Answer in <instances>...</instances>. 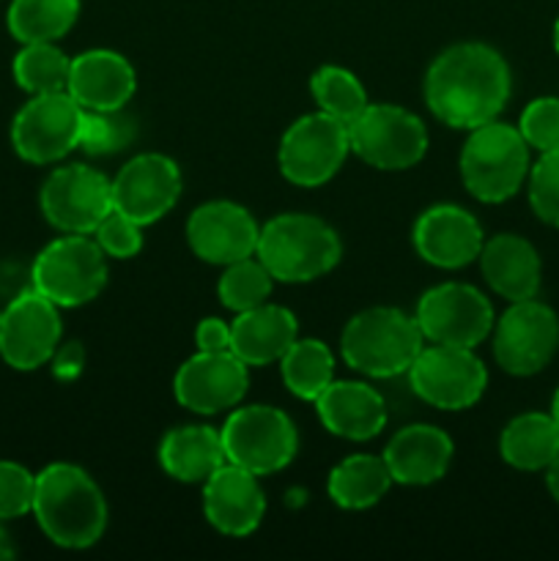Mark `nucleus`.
Wrapping results in <instances>:
<instances>
[{
  "instance_id": "f257e3e1",
  "label": "nucleus",
  "mask_w": 559,
  "mask_h": 561,
  "mask_svg": "<svg viewBox=\"0 0 559 561\" xmlns=\"http://www.w3.org/2000/svg\"><path fill=\"white\" fill-rule=\"evenodd\" d=\"M513 91V75L502 53L480 42L447 47L427 66L425 104L449 129H475L497 121Z\"/></svg>"
},
{
  "instance_id": "f03ea898",
  "label": "nucleus",
  "mask_w": 559,
  "mask_h": 561,
  "mask_svg": "<svg viewBox=\"0 0 559 561\" xmlns=\"http://www.w3.org/2000/svg\"><path fill=\"white\" fill-rule=\"evenodd\" d=\"M31 513L47 540L69 551L96 546L110 515L102 488L75 463H53L38 471Z\"/></svg>"
},
{
  "instance_id": "7ed1b4c3",
  "label": "nucleus",
  "mask_w": 559,
  "mask_h": 561,
  "mask_svg": "<svg viewBox=\"0 0 559 561\" xmlns=\"http://www.w3.org/2000/svg\"><path fill=\"white\" fill-rule=\"evenodd\" d=\"M258 257L277 283H312L343 257L340 236L312 214H280L261 228Z\"/></svg>"
},
{
  "instance_id": "20e7f679",
  "label": "nucleus",
  "mask_w": 559,
  "mask_h": 561,
  "mask_svg": "<svg viewBox=\"0 0 559 561\" xmlns=\"http://www.w3.org/2000/svg\"><path fill=\"white\" fill-rule=\"evenodd\" d=\"M422 348L425 337L420 323L398 307H370L356 312L340 337L345 365L367 378L403 376Z\"/></svg>"
},
{
  "instance_id": "39448f33",
  "label": "nucleus",
  "mask_w": 559,
  "mask_h": 561,
  "mask_svg": "<svg viewBox=\"0 0 559 561\" xmlns=\"http://www.w3.org/2000/svg\"><path fill=\"white\" fill-rule=\"evenodd\" d=\"M460 181L480 203H504L529 175V146L518 126L488 121L469 129L460 148Z\"/></svg>"
},
{
  "instance_id": "423d86ee",
  "label": "nucleus",
  "mask_w": 559,
  "mask_h": 561,
  "mask_svg": "<svg viewBox=\"0 0 559 561\" xmlns=\"http://www.w3.org/2000/svg\"><path fill=\"white\" fill-rule=\"evenodd\" d=\"M31 285L55 307H82L107 285V255L85 233H66L36 255Z\"/></svg>"
},
{
  "instance_id": "0eeeda50",
  "label": "nucleus",
  "mask_w": 559,
  "mask_h": 561,
  "mask_svg": "<svg viewBox=\"0 0 559 561\" xmlns=\"http://www.w3.org/2000/svg\"><path fill=\"white\" fill-rule=\"evenodd\" d=\"M228 463L241 466L255 477H269L294 463L299 433L294 420L274 405L233 409L219 431Z\"/></svg>"
},
{
  "instance_id": "6e6552de",
  "label": "nucleus",
  "mask_w": 559,
  "mask_h": 561,
  "mask_svg": "<svg viewBox=\"0 0 559 561\" xmlns=\"http://www.w3.org/2000/svg\"><path fill=\"white\" fill-rule=\"evenodd\" d=\"M349 140L362 162L389 173L414 168L427 151L422 118L398 104H367L349 124Z\"/></svg>"
},
{
  "instance_id": "1a4fd4ad",
  "label": "nucleus",
  "mask_w": 559,
  "mask_h": 561,
  "mask_svg": "<svg viewBox=\"0 0 559 561\" xmlns=\"http://www.w3.org/2000/svg\"><path fill=\"white\" fill-rule=\"evenodd\" d=\"M351 153L349 126L327 113L301 115L285 129L277 162L285 181L296 186H323L340 173Z\"/></svg>"
},
{
  "instance_id": "9d476101",
  "label": "nucleus",
  "mask_w": 559,
  "mask_h": 561,
  "mask_svg": "<svg viewBox=\"0 0 559 561\" xmlns=\"http://www.w3.org/2000/svg\"><path fill=\"white\" fill-rule=\"evenodd\" d=\"M85 110L66 91L38 93L11 121V146L25 162L53 164L80 148Z\"/></svg>"
},
{
  "instance_id": "9b49d317",
  "label": "nucleus",
  "mask_w": 559,
  "mask_h": 561,
  "mask_svg": "<svg viewBox=\"0 0 559 561\" xmlns=\"http://www.w3.org/2000/svg\"><path fill=\"white\" fill-rule=\"evenodd\" d=\"M406 376L411 392L422 403L442 411L471 409L488 387V370L477 359L475 348H455V345L433 343L422 348Z\"/></svg>"
},
{
  "instance_id": "f8f14e48",
  "label": "nucleus",
  "mask_w": 559,
  "mask_h": 561,
  "mask_svg": "<svg viewBox=\"0 0 559 561\" xmlns=\"http://www.w3.org/2000/svg\"><path fill=\"white\" fill-rule=\"evenodd\" d=\"M493 359L510 376H535L546 370L559 351V318L537 299L510 301L493 323Z\"/></svg>"
},
{
  "instance_id": "ddd939ff",
  "label": "nucleus",
  "mask_w": 559,
  "mask_h": 561,
  "mask_svg": "<svg viewBox=\"0 0 559 561\" xmlns=\"http://www.w3.org/2000/svg\"><path fill=\"white\" fill-rule=\"evenodd\" d=\"M417 323L427 343L477 348L493 332V307L482 290L466 283H442L425 290L417 305Z\"/></svg>"
},
{
  "instance_id": "4468645a",
  "label": "nucleus",
  "mask_w": 559,
  "mask_h": 561,
  "mask_svg": "<svg viewBox=\"0 0 559 561\" xmlns=\"http://www.w3.org/2000/svg\"><path fill=\"white\" fill-rule=\"evenodd\" d=\"M42 214L60 233L91 236L113 211V184L88 164H64L53 170L38 192Z\"/></svg>"
},
{
  "instance_id": "2eb2a0df",
  "label": "nucleus",
  "mask_w": 559,
  "mask_h": 561,
  "mask_svg": "<svg viewBox=\"0 0 559 561\" xmlns=\"http://www.w3.org/2000/svg\"><path fill=\"white\" fill-rule=\"evenodd\" d=\"M60 307L38 290H22L0 318V356L14 370H38L60 345Z\"/></svg>"
},
{
  "instance_id": "dca6fc26",
  "label": "nucleus",
  "mask_w": 559,
  "mask_h": 561,
  "mask_svg": "<svg viewBox=\"0 0 559 561\" xmlns=\"http://www.w3.org/2000/svg\"><path fill=\"white\" fill-rule=\"evenodd\" d=\"M113 208L137 225H153L179 203L181 170L164 153H137L110 179Z\"/></svg>"
},
{
  "instance_id": "f3484780",
  "label": "nucleus",
  "mask_w": 559,
  "mask_h": 561,
  "mask_svg": "<svg viewBox=\"0 0 559 561\" xmlns=\"http://www.w3.org/2000/svg\"><path fill=\"white\" fill-rule=\"evenodd\" d=\"M247 387H250L247 365L230 351L219 354L197 351L173 378V394L179 405L203 416L236 409L247 394Z\"/></svg>"
},
{
  "instance_id": "a211bd4d",
  "label": "nucleus",
  "mask_w": 559,
  "mask_h": 561,
  "mask_svg": "<svg viewBox=\"0 0 559 561\" xmlns=\"http://www.w3.org/2000/svg\"><path fill=\"white\" fill-rule=\"evenodd\" d=\"M255 217L244 206L230 201H208L186 219V244L201 261L212 266H230L258 252Z\"/></svg>"
},
{
  "instance_id": "6ab92c4d",
  "label": "nucleus",
  "mask_w": 559,
  "mask_h": 561,
  "mask_svg": "<svg viewBox=\"0 0 559 561\" xmlns=\"http://www.w3.org/2000/svg\"><path fill=\"white\" fill-rule=\"evenodd\" d=\"M417 255L436 268H464L480 257L486 236L475 214L453 203H438L417 217L411 230Z\"/></svg>"
},
{
  "instance_id": "aec40b11",
  "label": "nucleus",
  "mask_w": 559,
  "mask_h": 561,
  "mask_svg": "<svg viewBox=\"0 0 559 561\" xmlns=\"http://www.w3.org/2000/svg\"><path fill=\"white\" fill-rule=\"evenodd\" d=\"M203 515L228 537H247L266 515V493L252 471L223 463L203 482Z\"/></svg>"
},
{
  "instance_id": "412c9836",
  "label": "nucleus",
  "mask_w": 559,
  "mask_h": 561,
  "mask_svg": "<svg viewBox=\"0 0 559 561\" xmlns=\"http://www.w3.org/2000/svg\"><path fill=\"white\" fill-rule=\"evenodd\" d=\"M135 88V66L115 49H88L71 58L66 93L88 113L126 107Z\"/></svg>"
},
{
  "instance_id": "4be33fe9",
  "label": "nucleus",
  "mask_w": 559,
  "mask_h": 561,
  "mask_svg": "<svg viewBox=\"0 0 559 561\" xmlns=\"http://www.w3.org/2000/svg\"><path fill=\"white\" fill-rule=\"evenodd\" d=\"M453 438L436 425H406L389 438L381 458L398 485H433L453 463Z\"/></svg>"
},
{
  "instance_id": "5701e85b",
  "label": "nucleus",
  "mask_w": 559,
  "mask_h": 561,
  "mask_svg": "<svg viewBox=\"0 0 559 561\" xmlns=\"http://www.w3.org/2000/svg\"><path fill=\"white\" fill-rule=\"evenodd\" d=\"M312 405L321 425L345 442H367L387 427V400L365 381H332Z\"/></svg>"
},
{
  "instance_id": "b1692460",
  "label": "nucleus",
  "mask_w": 559,
  "mask_h": 561,
  "mask_svg": "<svg viewBox=\"0 0 559 561\" xmlns=\"http://www.w3.org/2000/svg\"><path fill=\"white\" fill-rule=\"evenodd\" d=\"M296 340L299 321L294 312L269 301L247 312H236V321L230 323V354L239 356L247 367L274 365Z\"/></svg>"
},
{
  "instance_id": "393cba45",
  "label": "nucleus",
  "mask_w": 559,
  "mask_h": 561,
  "mask_svg": "<svg viewBox=\"0 0 559 561\" xmlns=\"http://www.w3.org/2000/svg\"><path fill=\"white\" fill-rule=\"evenodd\" d=\"M480 272L493 294L507 301L535 299L543 283V263L535 244L524 236L499 233L480 250Z\"/></svg>"
},
{
  "instance_id": "a878e982",
  "label": "nucleus",
  "mask_w": 559,
  "mask_h": 561,
  "mask_svg": "<svg viewBox=\"0 0 559 561\" xmlns=\"http://www.w3.org/2000/svg\"><path fill=\"white\" fill-rule=\"evenodd\" d=\"M223 463H228L223 436L208 425L175 427L159 444L162 471L184 485H203Z\"/></svg>"
},
{
  "instance_id": "bb28decb",
  "label": "nucleus",
  "mask_w": 559,
  "mask_h": 561,
  "mask_svg": "<svg viewBox=\"0 0 559 561\" xmlns=\"http://www.w3.org/2000/svg\"><path fill=\"white\" fill-rule=\"evenodd\" d=\"M499 455L518 471H546L559 455V425L540 411L515 416L502 431Z\"/></svg>"
},
{
  "instance_id": "cd10ccee",
  "label": "nucleus",
  "mask_w": 559,
  "mask_h": 561,
  "mask_svg": "<svg viewBox=\"0 0 559 561\" xmlns=\"http://www.w3.org/2000/svg\"><path fill=\"white\" fill-rule=\"evenodd\" d=\"M392 488L387 460L378 455H351L329 471V499L340 510H367L381 502Z\"/></svg>"
},
{
  "instance_id": "c85d7f7f",
  "label": "nucleus",
  "mask_w": 559,
  "mask_h": 561,
  "mask_svg": "<svg viewBox=\"0 0 559 561\" xmlns=\"http://www.w3.org/2000/svg\"><path fill=\"white\" fill-rule=\"evenodd\" d=\"M80 16V0H11L9 22L11 36L20 44L58 42L75 27Z\"/></svg>"
},
{
  "instance_id": "c756f323",
  "label": "nucleus",
  "mask_w": 559,
  "mask_h": 561,
  "mask_svg": "<svg viewBox=\"0 0 559 561\" xmlns=\"http://www.w3.org/2000/svg\"><path fill=\"white\" fill-rule=\"evenodd\" d=\"M280 373L294 398L316 403L318 394L334 381V356L321 340H296L280 359Z\"/></svg>"
},
{
  "instance_id": "7c9ffc66",
  "label": "nucleus",
  "mask_w": 559,
  "mask_h": 561,
  "mask_svg": "<svg viewBox=\"0 0 559 561\" xmlns=\"http://www.w3.org/2000/svg\"><path fill=\"white\" fill-rule=\"evenodd\" d=\"M71 58L55 42H36L22 44V49L14 58V80L22 91L31 96L38 93H58L66 91L69 82Z\"/></svg>"
},
{
  "instance_id": "2f4dec72",
  "label": "nucleus",
  "mask_w": 559,
  "mask_h": 561,
  "mask_svg": "<svg viewBox=\"0 0 559 561\" xmlns=\"http://www.w3.org/2000/svg\"><path fill=\"white\" fill-rule=\"evenodd\" d=\"M310 93L321 113L343 121L345 126L367 107V93L360 77L343 66H321L310 77Z\"/></svg>"
},
{
  "instance_id": "473e14b6",
  "label": "nucleus",
  "mask_w": 559,
  "mask_h": 561,
  "mask_svg": "<svg viewBox=\"0 0 559 561\" xmlns=\"http://www.w3.org/2000/svg\"><path fill=\"white\" fill-rule=\"evenodd\" d=\"M274 283L277 279L269 274L261 257L252 255L225 266L223 277L217 283V296L230 312H247L252 307L266 305L274 290Z\"/></svg>"
},
{
  "instance_id": "72a5a7b5",
  "label": "nucleus",
  "mask_w": 559,
  "mask_h": 561,
  "mask_svg": "<svg viewBox=\"0 0 559 561\" xmlns=\"http://www.w3.org/2000/svg\"><path fill=\"white\" fill-rule=\"evenodd\" d=\"M137 137V124L132 115L121 110H104V113H88L85 110V126H82L80 148L93 157H110V153L124 151L132 146Z\"/></svg>"
},
{
  "instance_id": "f704fd0d",
  "label": "nucleus",
  "mask_w": 559,
  "mask_h": 561,
  "mask_svg": "<svg viewBox=\"0 0 559 561\" xmlns=\"http://www.w3.org/2000/svg\"><path fill=\"white\" fill-rule=\"evenodd\" d=\"M529 206L537 219L551 228H559V148L540 153L529 168Z\"/></svg>"
},
{
  "instance_id": "c9c22d12",
  "label": "nucleus",
  "mask_w": 559,
  "mask_h": 561,
  "mask_svg": "<svg viewBox=\"0 0 559 561\" xmlns=\"http://www.w3.org/2000/svg\"><path fill=\"white\" fill-rule=\"evenodd\" d=\"M518 131L526 146L535 151H557L559 148V96H540L529 102L521 113Z\"/></svg>"
},
{
  "instance_id": "e433bc0d",
  "label": "nucleus",
  "mask_w": 559,
  "mask_h": 561,
  "mask_svg": "<svg viewBox=\"0 0 559 561\" xmlns=\"http://www.w3.org/2000/svg\"><path fill=\"white\" fill-rule=\"evenodd\" d=\"M36 474L14 460H0V520L22 518L33 510Z\"/></svg>"
},
{
  "instance_id": "4c0bfd02",
  "label": "nucleus",
  "mask_w": 559,
  "mask_h": 561,
  "mask_svg": "<svg viewBox=\"0 0 559 561\" xmlns=\"http://www.w3.org/2000/svg\"><path fill=\"white\" fill-rule=\"evenodd\" d=\"M93 241L102 247V252L115 261H129L142 250V225L124 217L121 211H110L93 230Z\"/></svg>"
},
{
  "instance_id": "58836bf2",
  "label": "nucleus",
  "mask_w": 559,
  "mask_h": 561,
  "mask_svg": "<svg viewBox=\"0 0 559 561\" xmlns=\"http://www.w3.org/2000/svg\"><path fill=\"white\" fill-rule=\"evenodd\" d=\"M197 351H208V354H219V351H230V323L223 318H203L195 329Z\"/></svg>"
},
{
  "instance_id": "ea45409f",
  "label": "nucleus",
  "mask_w": 559,
  "mask_h": 561,
  "mask_svg": "<svg viewBox=\"0 0 559 561\" xmlns=\"http://www.w3.org/2000/svg\"><path fill=\"white\" fill-rule=\"evenodd\" d=\"M53 373L58 378H64V381H71V378H77L82 373V367H85V351H82L80 343H64L58 345V351L53 354Z\"/></svg>"
},
{
  "instance_id": "a19ab883",
  "label": "nucleus",
  "mask_w": 559,
  "mask_h": 561,
  "mask_svg": "<svg viewBox=\"0 0 559 561\" xmlns=\"http://www.w3.org/2000/svg\"><path fill=\"white\" fill-rule=\"evenodd\" d=\"M546 488H548V493H551L554 502L559 504V455L551 460V466L546 469Z\"/></svg>"
},
{
  "instance_id": "79ce46f5",
  "label": "nucleus",
  "mask_w": 559,
  "mask_h": 561,
  "mask_svg": "<svg viewBox=\"0 0 559 561\" xmlns=\"http://www.w3.org/2000/svg\"><path fill=\"white\" fill-rule=\"evenodd\" d=\"M14 553H16V548H14V542H11V535L5 531L3 520H0V559H14Z\"/></svg>"
},
{
  "instance_id": "37998d69",
  "label": "nucleus",
  "mask_w": 559,
  "mask_h": 561,
  "mask_svg": "<svg viewBox=\"0 0 559 561\" xmlns=\"http://www.w3.org/2000/svg\"><path fill=\"white\" fill-rule=\"evenodd\" d=\"M551 416H554V422L559 425V389L554 392V400H551Z\"/></svg>"
},
{
  "instance_id": "c03bdc74",
  "label": "nucleus",
  "mask_w": 559,
  "mask_h": 561,
  "mask_svg": "<svg viewBox=\"0 0 559 561\" xmlns=\"http://www.w3.org/2000/svg\"><path fill=\"white\" fill-rule=\"evenodd\" d=\"M554 47H557V55H559V20L557 25H554Z\"/></svg>"
},
{
  "instance_id": "a18cd8bd",
  "label": "nucleus",
  "mask_w": 559,
  "mask_h": 561,
  "mask_svg": "<svg viewBox=\"0 0 559 561\" xmlns=\"http://www.w3.org/2000/svg\"><path fill=\"white\" fill-rule=\"evenodd\" d=\"M0 318H3V310H0Z\"/></svg>"
}]
</instances>
